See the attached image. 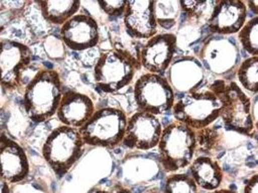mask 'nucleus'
Here are the masks:
<instances>
[{
	"mask_svg": "<svg viewBox=\"0 0 258 193\" xmlns=\"http://www.w3.org/2000/svg\"><path fill=\"white\" fill-rule=\"evenodd\" d=\"M236 77L240 86L251 95L258 92V56L244 58L236 70Z\"/></svg>",
	"mask_w": 258,
	"mask_h": 193,
	"instance_id": "obj_21",
	"label": "nucleus"
},
{
	"mask_svg": "<svg viewBox=\"0 0 258 193\" xmlns=\"http://www.w3.org/2000/svg\"><path fill=\"white\" fill-rule=\"evenodd\" d=\"M197 58L206 72L231 82L241 62V52L233 36L211 34L200 44Z\"/></svg>",
	"mask_w": 258,
	"mask_h": 193,
	"instance_id": "obj_7",
	"label": "nucleus"
},
{
	"mask_svg": "<svg viewBox=\"0 0 258 193\" xmlns=\"http://www.w3.org/2000/svg\"><path fill=\"white\" fill-rule=\"evenodd\" d=\"M212 193H236L233 190H228V189H221V190H216Z\"/></svg>",
	"mask_w": 258,
	"mask_h": 193,
	"instance_id": "obj_33",
	"label": "nucleus"
},
{
	"mask_svg": "<svg viewBox=\"0 0 258 193\" xmlns=\"http://www.w3.org/2000/svg\"><path fill=\"white\" fill-rule=\"evenodd\" d=\"M175 33L162 32L146 40L139 53L140 65L151 74L165 76L177 52Z\"/></svg>",
	"mask_w": 258,
	"mask_h": 193,
	"instance_id": "obj_12",
	"label": "nucleus"
},
{
	"mask_svg": "<svg viewBox=\"0 0 258 193\" xmlns=\"http://www.w3.org/2000/svg\"><path fill=\"white\" fill-rule=\"evenodd\" d=\"M85 146L79 129L60 125L46 137L41 154L47 165L60 178L81 159Z\"/></svg>",
	"mask_w": 258,
	"mask_h": 193,
	"instance_id": "obj_4",
	"label": "nucleus"
},
{
	"mask_svg": "<svg viewBox=\"0 0 258 193\" xmlns=\"http://www.w3.org/2000/svg\"><path fill=\"white\" fill-rule=\"evenodd\" d=\"M209 90L221 101L220 118L225 128L255 138L257 129L251 117V99L240 86L234 81L226 84L224 80H218L209 86Z\"/></svg>",
	"mask_w": 258,
	"mask_h": 193,
	"instance_id": "obj_2",
	"label": "nucleus"
},
{
	"mask_svg": "<svg viewBox=\"0 0 258 193\" xmlns=\"http://www.w3.org/2000/svg\"><path fill=\"white\" fill-rule=\"evenodd\" d=\"M163 124L157 116L137 111L127 121L122 144L129 148L147 151L158 146Z\"/></svg>",
	"mask_w": 258,
	"mask_h": 193,
	"instance_id": "obj_13",
	"label": "nucleus"
},
{
	"mask_svg": "<svg viewBox=\"0 0 258 193\" xmlns=\"http://www.w3.org/2000/svg\"><path fill=\"white\" fill-rule=\"evenodd\" d=\"M98 4L100 8L107 14L110 18L113 19H119L123 18L127 1L125 0H114V1H98Z\"/></svg>",
	"mask_w": 258,
	"mask_h": 193,
	"instance_id": "obj_27",
	"label": "nucleus"
},
{
	"mask_svg": "<svg viewBox=\"0 0 258 193\" xmlns=\"http://www.w3.org/2000/svg\"><path fill=\"white\" fill-rule=\"evenodd\" d=\"M258 95H254L253 99L251 100V117H252V121L254 123L255 128H258V121H257V100Z\"/></svg>",
	"mask_w": 258,
	"mask_h": 193,
	"instance_id": "obj_29",
	"label": "nucleus"
},
{
	"mask_svg": "<svg viewBox=\"0 0 258 193\" xmlns=\"http://www.w3.org/2000/svg\"><path fill=\"white\" fill-rule=\"evenodd\" d=\"M41 17L50 24L61 26L69 19L79 13L82 3L75 0H48L34 2Z\"/></svg>",
	"mask_w": 258,
	"mask_h": 193,
	"instance_id": "obj_20",
	"label": "nucleus"
},
{
	"mask_svg": "<svg viewBox=\"0 0 258 193\" xmlns=\"http://www.w3.org/2000/svg\"><path fill=\"white\" fill-rule=\"evenodd\" d=\"M123 20L127 34L134 39L148 40L158 33V24L155 15V1H127Z\"/></svg>",
	"mask_w": 258,
	"mask_h": 193,
	"instance_id": "obj_16",
	"label": "nucleus"
},
{
	"mask_svg": "<svg viewBox=\"0 0 258 193\" xmlns=\"http://www.w3.org/2000/svg\"><path fill=\"white\" fill-rule=\"evenodd\" d=\"M44 49L47 55L55 60H60L66 57V45L62 42L60 36L55 37L54 35H49L44 40Z\"/></svg>",
	"mask_w": 258,
	"mask_h": 193,
	"instance_id": "obj_26",
	"label": "nucleus"
},
{
	"mask_svg": "<svg viewBox=\"0 0 258 193\" xmlns=\"http://www.w3.org/2000/svg\"><path fill=\"white\" fill-rule=\"evenodd\" d=\"M248 9L241 0H217L207 27L212 34L232 36L239 32L247 21Z\"/></svg>",
	"mask_w": 258,
	"mask_h": 193,
	"instance_id": "obj_15",
	"label": "nucleus"
},
{
	"mask_svg": "<svg viewBox=\"0 0 258 193\" xmlns=\"http://www.w3.org/2000/svg\"><path fill=\"white\" fill-rule=\"evenodd\" d=\"M180 14V1H155V15L157 24L163 29L171 30L173 27H175Z\"/></svg>",
	"mask_w": 258,
	"mask_h": 193,
	"instance_id": "obj_23",
	"label": "nucleus"
},
{
	"mask_svg": "<svg viewBox=\"0 0 258 193\" xmlns=\"http://www.w3.org/2000/svg\"><path fill=\"white\" fill-rule=\"evenodd\" d=\"M221 109L220 99L208 89L183 95L175 102L171 113L176 122L199 131L217 121Z\"/></svg>",
	"mask_w": 258,
	"mask_h": 193,
	"instance_id": "obj_6",
	"label": "nucleus"
},
{
	"mask_svg": "<svg viewBox=\"0 0 258 193\" xmlns=\"http://www.w3.org/2000/svg\"><path fill=\"white\" fill-rule=\"evenodd\" d=\"M32 50L23 42L0 40V86L5 91H15L21 86L23 73L30 67Z\"/></svg>",
	"mask_w": 258,
	"mask_h": 193,
	"instance_id": "obj_10",
	"label": "nucleus"
},
{
	"mask_svg": "<svg viewBox=\"0 0 258 193\" xmlns=\"http://www.w3.org/2000/svg\"><path fill=\"white\" fill-rule=\"evenodd\" d=\"M136 65V58L124 49L102 52L94 65L95 83L106 94L117 93L133 82Z\"/></svg>",
	"mask_w": 258,
	"mask_h": 193,
	"instance_id": "obj_8",
	"label": "nucleus"
},
{
	"mask_svg": "<svg viewBox=\"0 0 258 193\" xmlns=\"http://www.w3.org/2000/svg\"><path fill=\"white\" fill-rule=\"evenodd\" d=\"M245 4L247 9L249 8V10L253 13V16H258V1H247Z\"/></svg>",
	"mask_w": 258,
	"mask_h": 193,
	"instance_id": "obj_31",
	"label": "nucleus"
},
{
	"mask_svg": "<svg viewBox=\"0 0 258 193\" xmlns=\"http://www.w3.org/2000/svg\"><path fill=\"white\" fill-rule=\"evenodd\" d=\"M241 49L250 56H258V16H252L237 33Z\"/></svg>",
	"mask_w": 258,
	"mask_h": 193,
	"instance_id": "obj_24",
	"label": "nucleus"
},
{
	"mask_svg": "<svg viewBox=\"0 0 258 193\" xmlns=\"http://www.w3.org/2000/svg\"><path fill=\"white\" fill-rule=\"evenodd\" d=\"M96 108L93 100L76 91L63 92L56 116L63 126L80 129L93 116Z\"/></svg>",
	"mask_w": 258,
	"mask_h": 193,
	"instance_id": "obj_18",
	"label": "nucleus"
},
{
	"mask_svg": "<svg viewBox=\"0 0 258 193\" xmlns=\"http://www.w3.org/2000/svg\"><path fill=\"white\" fill-rule=\"evenodd\" d=\"M59 36L66 47L76 52H83L99 44L100 26L93 16L78 13L60 26Z\"/></svg>",
	"mask_w": 258,
	"mask_h": 193,
	"instance_id": "obj_14",
	"label": "nucleus"
},
{
	"mask_svg": "<svg viewBox=\"0 0 258 193\" xmlns=\"http://www.w3.org/2000/svg\"><path fill=\"white\" fill-rule=\"evenodd\" d=\"M0 193H11L10 184L0 176Z\"/></svg>",
	"mask_w": 258,
	"mask_h": 193,
	"instance_id": "obj_30",
	"label": "nucleus"
},
{
	"mask_svg": "<svg viewBox=\"0 0 258 193\" xmlns=\"http://www.w3.org/2000/svg\"><path fill=\"white\" fill-rule=\"evenodd\" d=\"M134 100L138 111L163 116L172 112L175 93L165 77L145 73L134 84Z\"/></svg>",
	"mask_w": 258,
	"mask_h": 193,
	"instance_id": "obj_9",
	"label": "nucleus"
},
{
	"mask_svg": "<svg viewBox=\"0 0 258 193\" xmlns=\"http://www.w3.org/2000/svg\"><path fill=\"white\" fill-rule=\"evenodd\" d=\"M165 193H198L197 185L187 174H173L165 183Z\"/></svg>",
	"mask_w": 258,
	"mask_h": 193,
	"instance_id": "obj_25",
	"label": "nucleus"
},
{
	"mask_svg": "<svg viewBox=\"0 0 258 193\" xmlns=\"http://www.w3.org/2000/svg\"><path fill=\"white\" fill-rule=\"evenodd\" d=\"M30 165L24 148L5 134L0 135V176L9 184L24 181Z\"/></svg>",
	"mask_w": 258,
	"mask_h": 193,
	"instance_id": "obj_17",
	"label": "nucleus"
},
{
	"mask_svg": "<svg viewBox=\"0 0 258 193\" xmlns=\"http://www.w3.org/2000/svg\"><path fill=\"white\" fill-rule=\"evenodd\" d=\"M164 77L172 87L175 98L178 95H181V98L183 95L201 91L207 83V72L193 55L175 56Z\"/></svg>",
	"mask_w": 258,
	"mask_h": 193,
	"instance_id": "obj_11",
	"label": "nucleus"
},
{
	"mask_svg": "<svg viewBox=\"0 0 258 193\" xmlns=\"http://www.w3.org/2000/svg\"><path fill=\"white\" fill-rule=\"evenodd\" d=\"M257 174H254L246 183L244 193H257Z\"/></svg>",
	"mask_w": 258,
	"mask_h": 193,
	"instance_id": "obj_28",
	"label": "nucleus"
},
{
	"mask_svg": "<svg viewBox=\"0 0 258 193\" xmlns=\"http://www.w3.org/2000/svg\"><path fill=\"white\" fill-rule=\"evenodd\" d=\"M63 95L62 82L52 69H41L26 85L22 104L27 118L40 124L50 120L58 109Z\"/></svg>",
	"mask_w": 258,
	"mask_h": 193,
	"instance_id": "obj_1",
	"label": "nucleus"
},
{
	"mask_svg": "<svg viewBox=\"0 0 258 193\" xmlns=\"http://www.w3.org/2000/svg\"><path fill=\"white\" fill-rule=\"evenodd\" d=\"M127 121L128 117L124 110L104 107L96 110L79 132L85 145L112 149L122 144Z\"/></svg>",
	"mask_w": 258,
	"mask_h": 193,
	"instance_id": "obj_5",
	"label": "nucleus"
},
{
	"mask_svg": "<svg viewBox=\"0 0 258 193\" xmlns=\"http://www.w3.org/2000/svg\"><path fill=\"white\" fill-rule=\"evenodd\" d=\"M190 172L196 185L208 191L216 190L223 179V173L217 161L207 156H200L192 161Z\"/></svg>",
	"mask_w": 258,
	"mask_h": 193,
	"instance_id": "obj_19",
	"label": "nucleus"
},
{
	"mask_svg": "<svg viewBox=\"0 0 258 193\" xmlns=\"http://www.w3.org/2000/svg\"><path fill=\"white\" fill-rule=\"evenodd\" d=\"M88 193H111L109 191H106V190H103V189H100V188H97V187H93L92 189L89 190Z\"/></svg>",
	"mask_w": 258,
	"mask_h": 193,
	"instance_id": "obj_32",
	"label": "nucleus"
},
{
	"mask_svg": "<svg viewBox=\"0 0 258 193\" xmlns=\"http://www.w3.org/2000/svg\"><path fill=\"white\" fill-rule=\"evenodd\" d=\"M216 1H180L181 13L185 14L188 21L193 24L201 25L203 22L207 23Z\"/></svg>",
	"mask_w": 258,
	"mask_h": 193,
	"instance_id": "obj_22",
	"label": "nucleus"
},
{
	"mask_svg": "<svg viewBox=\"0 0 258 193\" xmlns=\"http://www.w3.org/2000/svg\"><path fill=\"white\" fill-rule=\"evenodd\" d=\"M159 160L166 172H175L191 164L197 147V132L179 122L165 127L158 143Z\"/></svg>",
	"mask_w": 258,
	"mask_h": 193,
	"instance_id": "obj_3",
	"label": "nucleus"
},
{
	"mask_svg": "<svg viewBox=\"0 0 258 193\" xmlns=\"http://www.w3.org/2000/svg\"><path fill=\"white\" fill-rule=\"evenodd\" d=\"M115 193H132L131 191H129L128 189H125V188H120V189H118L117 191Z\"/></svg>",
	"mask_w": 258,
	"mask_h": 193,
	"instance_id": "obj_34",
	"label": "nucleus"
}]
</instances>
